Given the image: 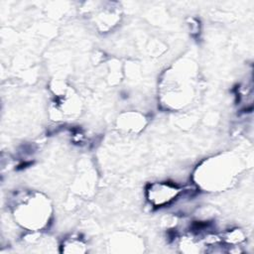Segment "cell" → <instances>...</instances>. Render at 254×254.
Listing matches in <instances>:
<instances>
[{"label":"cell","instance_id":"6da1fadb","mask_svg":"<svg viewBox=\"0 0 254 254\" xmlns=\"http://www.w3.org/2000/svg\"><path fill=\"white\" fill-rule=\"evenodd\" d=\"M180 189L169 183H156L148 190V199L156 206H162L176 199L180 194Z\"/></svg>","mask_w":254,"mask_h":254}]
</instances>
